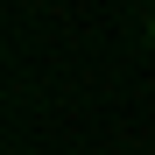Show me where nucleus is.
Masks as SVG:
<instances>
[{
	"instance_id": "obj_1",
	"label": "nucleus",
	"mask_w": 155,
	"mask_h": 155,
	"mask_svg": "<svg viewBox=\"0 0 155 155\" xmlns=\"http://www.w3.org/2000/svg\"><path fill=\"white\" fill-rule=\"evenodd\" d=\"M148 42H155V14H148Z\"/></svg>"
}]
</instances>
